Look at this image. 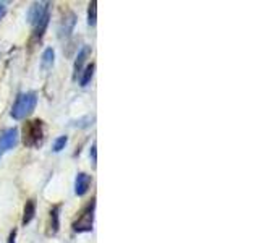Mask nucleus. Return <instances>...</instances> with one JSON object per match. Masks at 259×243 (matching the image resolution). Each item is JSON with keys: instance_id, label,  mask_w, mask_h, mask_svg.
Listing matches in <instances>:
<instances>
[{"instance_id": "obj_1", "label": "nucleus", "mask_w": 259, "mask_h": 243, "mask_svg": "<svg viewBox=\"0 0 259 243\" xmlns=\"http://www.w3.org/2000/svg\"><path fill=\"white\" fill-rule=\"evenodd\" d=\"M51 18V4L49 2H36L32 4L28 12V20L34 28V39H40L49 24Z\"/></svg>"}, {"instance_id": "obj_2", "label": "nucleus", "mask_w": 259, "mask_h": 243, "mask_svg": "<svg viewBox=\"0 0 259 243\" xmlns=\"http://www.w3.org/2000/svg\"><path fill=\"white\" fill-rule=\"evenodd\" d=\"M37 104V96L36 93H23L16 97V101L12 107V117L15 120H23L28 115H31L36 109Z\"/></svg>"}, {"instance_id": "obj_3", "label": "nucleus", "mask_w": 259, "mask_h": 243, "mask_svg": "<svg viewBox=\"0 0 259 243\" xmlns=\"http://www.w3.org/2000/svg\"><path fill=\"white\" fill-rule=\"evenodd\" d=\"M23 141L29 148H37L42 144L44 140V130H42V122L40 120H32L28 122L23 128Z\"/></svg>"}, {"instance_id": "obj_4", "label": "nucleus", "mask_w": 259, "mask_h": 243, "mask_svg": "<svg viewBox=\"0 0 259 243\" xmlns=\"http://www.w3.org/2000/svg\"><path fill=\"white\" fill-rule=\"evenodd\" d=\"M94 209H96V199L88 202L84 209L81 211L79 217L73 222V230L81 233V232H91L93 224H94Z\"/></svg>"}, {"instance_id": "obj_5", "label": "nucleus", "mask_w": 259, "mask_h": 243, "mask_svg": "<svg viewBox=\"0 0 259 243\" xmlns=\"http://www.w3.org/2000/svg\"><path fill=\"white\" fill-rule=\"evenodd\" d=\"M18 144V130L16 128H8L0 135V159L7 152L13 149L15 146Z\"/></svg>"}, {"instance_id": "obj_6", "label": "nucleus", "mask_w": 259, "mask_h": 243, "mask_svg": "<svg viewBox=\"0 0 259 243\" xmlns=\"http://www.w3.org/2000/svg\"><path fill=\"white\" fill-rule=\"evenodd\" d=\"M89 186H91V175H88L84 172H81L76 175V180H75V193L76 196H83V194L88 193Z\"/></svg>"}, {"instance_id": "obj_7", "label": "nucleus", "mask_w": 259, "mask_h": 243, "mask_svg": "<svg viewBox=\"0 0 259 243\" xmlns=\"http://www.w3.org/2000/svg\"><path fill=\"white\" fill-rule=\"evenodd\" d=\"M60 229V206H54L51 211V221H49V233L55 235Z\"/></svg>"}, {"instance_id": "obj_8", "label": "nucleus", "mask_w": 259, "mask_h": 243, "mask_svg": "<svg viewBox=\"0 0 259 243\" xmlns=\"http://www.w3.org/2000/svg\"><path fill=\"white\" fill-rule=\"evenodd\" d=\"M91 54V49H89L88 46H84L83 49L79 51L78 57H76V62H75V73H73V79H76L78 75L81 73V70H83V63L86 62V57Z\"/></svg>"}, {"instance_id": "obj_9", "label": "nucleus", "mask_w": 259, "mask_h": 243, "mask_svg": "<svg viewBox=\"0 0 259 243\" xmlns=\"http://www.w3.org/2000/svg\"><path fill=\"white\" fill-rule=\"evenodd\" d=\"M34 214H36V201L28 199L26 206H24V211H23V225L29 224L32 219H34Z\"/></svg>"}, {"instance_id": "obj_10", "label": "nucleus", "mask_w": 259, "mask_h": 243, "mask_svg": "<svg viewBox=\"0 0 259 243\" xmlns=\"http://www.w3.org/2000/svg\"><path fill=\"white\" fill-rule=\"evenodd\" d=\"M94 70H96V65H94V63L88 65V67L84 68L83 76H81V79H79V85H81V86H88V85H89V81H91L93 76H94Z\"/></svg>"}, {"instance_id": "obj_11", "label": "nucleus", "mask_w": 259, "mask_h": 243, "mask_svg": "<svg viewBox=\"0 0 259 243\" xmlns=\"http://www.w3.org/2000/svg\"><path fill=\"white\" fill-rule=\"evenodd\" d=\"M96 18H97V2L93 0L89 4V10H88V23L89 26H96Z\"/></svg>"}, {"instance_id": "obj_12", "label": "nucleus", "mask_w": 259, "mask_h": 243, "mask_svg": "<svg viewBox=\"0 0 259 243\" xmlns=\"http://www.w3.org/2000/svg\"><path fill=\"white\" fill-rule=\"evenodd\" d=\"M73 26H75V15L73 13H70V18H68V24L63 21V24H62V28H60V36H68L70 32H71V29H73Z\"/></svg>"}, {"instance_id": "obj_13", "label": "nucleus", "mask_w": 259, "mask_h": 243, "mask_svg": "<svg viewBox=\"0 0 259 243\" xmlns=\"http://www.w3.org/2000/svg\"><path fill=\"white\" fill-rule=\"evenodd\" d=\"M54 57H55L54 49H46L44 54H42V65H44L46 68L52 67V63H54Z\"/></svg>"}, {"instance_id": "obj_14", "label": "nucleus", "mask_w": 259, "mask_h": 243, "mask_svg": "<svg viewBox=\"0 0 259 243\" xmlns=\"http://www.w3.org/2000/svg\"><path fill=\"white\" fill-rule=\"evenodd\" d=\"M67 143H68V138L67 136H59L57 140L54 141V151L55 152H60L62 149H65V146H67Z\"/></svg>"}, {"instance_id": "obj_15", "label": "nucleus", "mask_w": 259, "mask_h": 243, "mask_svg": "<svg viewBox=\"0 0 259 243\" xmlns=\"http://www.w3.org/2000/svg\"><path fill=\"white\" fill-rule=\"evenodd\" d=\"M15 237H16V230H13L10 233V238H8V243H15Z\"/></svg>"}, {"instance_id": "obj_16", "label": "nucleus", "mask_w": 259, "mask_h": 243, "mask_svg": "<svg viewBox=\"0 0 259 243\" xmlns=\"http://www.w3.org/2000/svg\"><path fill=\"white\" fill-rule=\"evenodd\" d=\"M91 156H93V160L96 162V143L93 144V148H91Z\"/></svg>"}, {"instance_id": "obj_17", "label": "nucleus", "mask_w": 259, "mask_h": 243, "mask_svg": "<svg viewBox=\"0 0 259 243\" xmlns=\"http://www.w3.org/2000/svg\"><path fill=\"white\" fill-rule=\"evenodd\" d=\"M4 13H5V5H4V4H0V18L4 16Z\"/></svg>"}]
</instances>
